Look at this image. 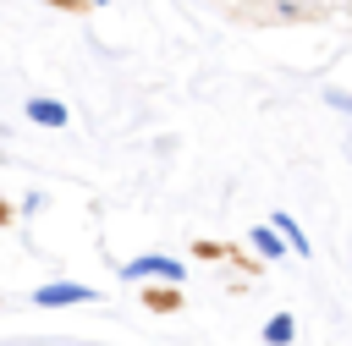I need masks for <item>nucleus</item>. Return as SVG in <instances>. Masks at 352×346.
Instances as JSON below:
<instances>
[{
  "mask_svg": "<svg viewBox=\"0 0 352 346\" xmlns=\"http://www.w3.org/2000/svg\"><path fill=\"white\" fill-rule=\"evenodd\" d=\"M121 275H126V280H170V286H182V280H187V269H182L176 258H165V253L126 258V264H121Z\"/></svg>",
  "mask_w": 352,
  "mask_h": 346,
  "instance_id": "obj_1",
  "label": "nucleus"
},
{
  "mask_svg": "<svg viewBox=\"0 0 352 346\" xmlns=\"http://www.w3.org/2000/svg\"><path fill=\"white\" fill-rule=\"evenodd\" d=\"M33 302L38 308H77V302H99V291L94 286H77V280H50V286L33 291Z\"/></svg>",
  "mask_w": 352,
  "mask_h": 346,
  "instance_id": "obj_2",
  "label": "nucleus"
},
{
  "mask_svg": "<svg viewBox=\"0 0 352 346\" xmlns=\"http://www.w3.org/2000/svg\"><path fill=\"white\" fill-rule=\"evenodd\" d=\"M28 121H38V126H55V132H60V126H72V110H66L60 99H50V93H33V99H28Z\"/></svg>",
  "mask_w": 352,
  "mask_h": 346,
  "instance_id": "obj_3",
  "label": "nucleus"
},
{
  "mask_svg": "<svg viewBox=\"0 0 352 346\" xmlns=\"http://www.w3.org/2000/svg\"><path fill=\"white\" fill-rule=\"evenodd\" d=\"M270 225L280 231V242H286L292 253H302V258H308V236H302V225H297V220H292L286 209H275V214H270Z\"/></svg>",
  "mask_w": 352,
  "mask_h": 346,
  "instance_id": "obj_4",
  "label": "nucleus"
},
{
  "mask_svg": "<svg viewBox=\"0 0 352 346\" xmlns=\"http://www.w3.org/2000/svg\"><path fill=\"white\" fill-rule=\"evenodd\" d=\"M292 335H297V319H292V313H275V319L264 324V341H270V346H292Z\"/></svg>",
  "mask_w": 352,
  "mask_h": 346,
  "instance_id": "obj_5",
  "label": "nucleus"
},
{
  "mask_svg": "<svg viewBox=\"0 0 352 346\" xmlns=\"http://www.w3.org/2000/svg\"><path fill=\"white\" fill-rule=\"evenodd\" d=\"M253 247H258L264 258H280V253H286V242H280L275 225H253Z\"/></svg>",
  "mask_w": 352,
  "mask_h": 346,
  "instance_id": "obj_6",
  "label": "nucleus"
},
{
  "mask_svg": "<svg viewBox=\"0 0 352 346\" xmlns=\"http://www.w3.org/2000/svg\"><path fill=\"white\" fill-rule=\"evenodd\" d=\"M324 104H330V110H346V115H352V93H341V88H330V93H324Z\"/></svg>",
  "mask_w": 352,
  "mask_h": 346,
  "instance_id": "obj_7",
  "label": "nucleus"
},
{
  "mask_svg": "<svg viewBox=\"0 0 352 346\" xmlns=\"http://www.w3.org/2000/svg\"><path fill=\"white\" fill-rule=\"evenodd\" d=\"M88 5H104V0H88Z\"/></svg>",
  "mask_w": 352,
  "mask_h": 346,
  "instance_id": "obj_8",
  "label": "nucleus"
}]
</instances>
